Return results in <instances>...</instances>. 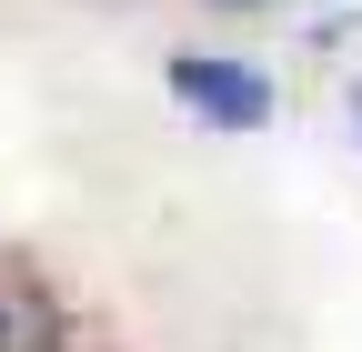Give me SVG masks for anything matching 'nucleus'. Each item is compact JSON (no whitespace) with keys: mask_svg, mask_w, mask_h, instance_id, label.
I'll return each mask as SVG.
<instances>
[{"mask_svg":"<svg viewBox=\"0 0 362 352\" xmlns=\"http://www.w3.org/2000/svg\"><path fill=\"white\" fill-rule=\"evenodd\" d=\"M171 101L202 111V131H262L272 121V71L232 61V51H171Z\"/></svg>","mask_w":362,"mask_h":352,"instance_id":"nucleus-1","label":"nucleus"},{"mask_svg":"<svg viewBox=\"0 0 362 352\" xmlns=\"http://www.w3.org/2000/svg\"><path fill=\"white\" fill-rule=\"evenodd\" d=\"M0 352H61V292L21 262H0Z\"/></svg>","mask_w":362,"mask_h":352,"instance_id":"nucleus-2","label":"nucleus"},{"mask_svg":"<svg viewBox=\"0 0 362 352\" xmlns=\"http://www.w3.org/2000/svg\"><path fill=\"white\" fill-rule=\"evenodd\" d=\"M211 11H262V0H211Z\"/></svg>","mask_w":362,"mask_h":352,"instance_id":"nucleus-3","label":"nucleus"},{"mask_svg":"<svg viewBox=\"0 0 362 352\" xmlns=\"http://www.w3.org/2000/svg\"><path fill=\"white\" fill-rule=\"evenodd\" d=\"M352 131H362V81H352Z\"/></svg>","mask_w":362,"mask_h":352,"instance_id":"nucleus-4","label":"nucleus"}]
</instances>
